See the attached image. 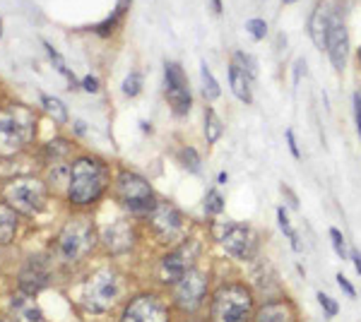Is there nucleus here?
I'll return each instance as SVG.
<instances>
[{"label":"nucleus","instance_id":"obj_13","mask_svg":"<svg viewBox=\"0 0 361 322\" xmlns=\"http://www.w3.org/2000/svg\"><path fill=\"white\" fill-rule=\"evenodd\" d=\"M164 80H166L169 106H171V111L176 116H185L190 111V106H193V94H190L188 80H185V75L178 63H166Z\"/></svg>","mask_w":361,"mask_h":322},{"label":"nucleus","instance_id":"obj_20","mask_svg":"<svg viewBox=\"0 0 361 322\" xmlns=\"http://www.w3.org/2000/svg\"><path fill=\"white\" fill-rule=\"evenodd\" d=\"M32 294H25V296H17L13 301V310L17 315V320L22 322H44L42 318V308L34 303V298H29Z\"/></svg>","mask_w":361,"mask_h":322},{"label":"nucleus","instance_id":"obj_7","mask_svg":"<svg viewBox=\"0 0 361 322\" xmlns=\"http://www.w3.org/2000/svg\"><path fill=\"white\" fill-rule=\"evenodd\" d=\"M116 190H118L121 202L135 214H149L157 204L152 185L137 173H130V171L121 173L118 183H116Z\"/></svg>","mask_w":361,"mask_h":322},{"label":"nucleus","instance_id":"obj_6","mask_svg":"<svg viewBox=\"0 0 361 322\" xmlns=\"http://www.w3.org/2000/svg\"><path fill=\"white\" fill-rule=\"evenodd\" d=\"M97 245L94 226L87 219H73L70 224L63 226L61 236H58V253L66 262H78L92 253Z\"/></svg>","mask_w":361,"mask_h":322},{"label":"nucleus","instance_id":"obj_26","mask_svg":"<svg viewBox=\"0 0 361 322\" xmlns=\"http://www.w3.org/2000/svg\"><path fill=\"white\" fill-rule=\"evenodd\" d=\"M180 163H183V168H188L190 173H200V168H202L200 154L195 151V147H183V149H180Z\"/></svg>","mask_w":361,"mask_h":322},{"label":"nucleus","instance_id":"obj_5","mask_svg":"<svg viewBox=\"0 0 361 322\" xmlns=\"http://www.w3.org/2000/svg\"><path fill=\"white\" fill-rule=\"evenodd\" d=\"M217 241L224 248V253L236 262H253L258 257L260 241L253 226L238 224V221H224L222 231L217 233Z\"/></svg>","mask_w":361,"mask_h":322},{"label":"nucleus","instance_id":"obj_30","mask_svg":"<svg viewBox=\"0 0 361 322\" xmlns=\"http://www.w3.org/2000/svg\"><path fill=\"white\" fill-rule=\"evenodd\" d=\"M234 66L241 68L250 80L258 78V66H255V61L248 54H241V51H238V54H234Z\"/></svg>","mask_w":361,"mask_h":322},{"label":"nucleus","instance_id":"obj_1","mask_svg":"<svg viewBox=\"0 0 361 322\" xmlns=\"http://www.w3.org/2000/svg\"><path fill=\"white\" fill-rule=\"evenodd\" d=\"M258 294L246 279L226 277L212 289L207 301V322H253Z\"/></svg>","mask_w":361,"mask_h":322},{"label":"nucleus","instance_id":"obj_3","mask_svg":"<svg viewBox=\"0 0 361 322\" xmlns=\"http://www.w3.org/2000/svg\"><path fill=\"white\" fill-rule=\"evenodd\" d=\"M209 294H212V279L207 272L195 267L180 282L171 286V303L183 315H195L197 310L207 306Z\"/></svg>","mask_w":361,"mask_h":322},{"label":"nucleus","instance_id":"obj_23","mask_svg":"<svg viewBox=\"0 0 361 322\" xmlns=\"http://www.w3.org/2000/svg\"><path fill=\"white\" fill-rule=\"evenodd\" d=\"M200 75H202V92H205V99L207 101H217L219 94H222V89H219L217 80H214L212 70L207 68V63H202Z\"/></svg>","mask_w":361,"mask_h":322},{"label":"nucleus","instance_id":"obj_4","mask_svg":"<svg viewBox=\"0 0 361 322\" xmlns=\"http://www.w3.org/2000/svg\"><path fill=\"white\" fill-rule=\"evenodd\" d=\"M34 118L27 109L8 106L0 111V154H15L32 140Z\"/></svg>","mask_w":361,"mask_h":322},{"label":"nucleus","instance_id":"obj_22","mask_svg":"<svg viewBox=\"0 0 361 322\" xmlns=\"http://www.w3.org/2000/svg\"><path fill=\"white\" fill-rule=\"evenodd\" d=\"M222 135H224V123H222V118H219V116L214 113L212 109H207L205 111V137H207V142L209 144L219 142V140H222Z\"/></svg>","mask_w":361,"mask_h":322},{"label":"nucleus","instance_id":"obj_10","mask_svg":"<svg viewBox=\"0 0 361 322\" xmlns=\"http://www.w3.org/2000/svg\"><path fill=\"white\" fill-rule=\"evenodd\" d=\"M121 296V284L118 277L111 269H102L94 277H90V282L85 286V306L94 313H109L116 301Z\"/></svg>","mask_w":361,"mask_h":322},{"label":"nucleus","instance_id":"obj_8","mask_svg":"<svg viewBox=\"0 0 361 322\" xmlns=\"http://www.w3.org/2000/svg\"><path fill=\"white\" fill-rule=\"evenodd\" d=\"M197 260H200V248H197L193 241L178 243L176 248H171L164 257H161V262H159L161 282L171 289V286L180 282L190 269L197 267Z\"/></svg>","mask_w":361,"mask_h":322},{"label":"nucleus","instance_id":"obj_18","mask_svg":"<svg viewBox=\"0 0 361 322\" xmlns=\"http://www.w3.org/2000/svg\"><path fill=\"white\" fill-rule=\"evenodd\" d=\"M104 241H106L109 250H114V253H126V250H130V245H133L130 226H128L126 221H118V224L109 226L106 233H104Z\"/></svg>","mask_w":361,"mask_h":322},{"label":"nucleus","instance_id":"obj_34","mask_svg":"<svg viewBox=\"0 0 361 322\" xmlns=\"http://www.w3.org/2000/svg\"><path fill=\"white\" fill-rule=\"evenodd\" d=\"M354 120H357V132L361 137V92H354Z\"/></svg>","mask_w":361,"mask_h":322},{"label":"nucleus","instance_id":"obj_11","mask_svg":"<svg viewBox=\"0 0 361 322\" xmlns=\"http://www.w3.org/2000/svg\"><path fill=\"white\" fill-rule=\"evenodd\" d=\"M5 200L13 204L15 209L20 212H27V214H34L44 207V200H46V192H44V185L34 178H17V180H10L5 185Z\"/></svg>","mask_w":361,"mask_h":322},{"label":"nucleus","instance_id":"obj_12","mask_svg":"<svg viewBox=\"0 0 361 322\" xmlns=\"http://www.w3.org/2000/svg\"><path fill=\"white\" fill-rule=\"evenodd\" d=\"M147 216H149V226H152V231L161 241H180V238H183L185 219L173 204L157 200L154 209Z\"/></svg>","mask_w":361,"mask_h":322},{"label":"nucleus","instance_id":"obj_14","mask_svg":"<svg viewBox=\"0 0 361 322\" xmlns=\"http://www.w3.org/2000/svg\"><path fill=\"white\" fill-rule=\"evenodd\" d=\"M253 322H301V318H299L296 303L287 294H282L275 298H263V301H258Z\"/></svg>","mask_w":361,"mask_h":322},{"label":"nucleus","instance_id":"obj_32","mask_svg":"<svg viewBox=\"0 0 361 322\" xmlns=\"http://www.w3.org/2000/svg\"><path fill=\"white\" fill-rule=\"evenodd\" d=\"M246 29L250 32V37L253 39H265V34H267V25H265V20H248L246 22Z\"/></svg>","mask_w":361,"mask_h":322},{"label":"nucleus","instance_id":"obj_25","mask_svg":"<svg viewBox=\"0 0 361 322\" xmlns=\"http://www.w3.org/2000/svg\"><path fill=\"white\" fill-rule=\"evenodd\" d=\"M42 101H44V109L49 111V116H54L56 123H68V111H66V106H63L61 101H58V99L44 94Z\"/></svg>","mask_w":361,"mask_h":322},{"label":"nucleus","instance_id":"obj_39","mask_svg":"<svg viewBox=\"0 0 361 322\" xmlns=\"http://www.w3.org/2000/svg\"><path fill=\"white\" fill-rule=\"evenodd\" d=\"M226 180H229V175H226V173H219V180H217V183H226Z\"/></svg>","mask_w":361,"mask_h":322},{"label":"nucleus","instance_id":"obj_28","mask_svg":"<svg viewBox=\"0 0 361 322\" xmlns=\"http://www.w3.org/2000/svg\"><path fill=\"white\" fill-rule=\"evenodd\" d=\"M316 298H318L320 308H323V315H325V318H328V320L337 318V313H340V303H337L333 296L325 294V291H318Z\"/></svg>","mask_w":361,"mask_h":322},{"label":"nucleus","instance_id":"obj_41","mask_svg":"<svg viewBox=\"0 0 361 322\" xmlns=\"http://www.w3.org/2000/svg\"><path fill=\"white\" fill-rule=\"evenodd\" d=\"M284 3H294V0H284Z\"/></svg>","mask_w":361,"mask_h":322},{"label":"nucleus","instance_id":"obj_24","mask_svg":"<svg viewBox=\"0 0 361 322\" xmlns=\"http://www.w3.org/2000/svg\"><path fill=\"white\" fill-rule=\"evenodd\" d=\"M277 224L279 228L284 231V236L289 238V243H292L294 250H301V243H299V233H296V228L292 226V221H289V214L284 207H277Z\"/></svg>","mask_w":361,"mask_h":322},{"label":"nucleus","instance_id":"obj_37","mask_svg":"<svg viewBox=\"0 0 361 322\" xmlns=\"http://www.w3.org/2000/svg\"><path fill=\"white\" fill-rule=\"evenodd\" d=\"M82 85H85V89H87V92H97V89H99V82H97L94 78H85V80H82Z\"/></svg>","mask_w":361,"mask_h":322},{"label":"nucleus","instance_id":"obj_27","mask_svg":"<svg viewBox=\"0 0 361 322\" xmlns=\"http://www.w3.org/2000/svg\"><path fill=\"white\" fill-rule=\"evenodd\" d=\"M330 241H333V248H335V253L340 260H349V245H347V238H345V233L340 231V228H330Z\"/></svg>","mask_w":361,"mask_h":322},{"label":"nucleus","instance_id":"obj_40","mask_svg":"<svg viewBox=\"0 0 361 322\" xmlns=\"http://www.w3.org/2000/svg\"><path fill=\"white\" fill-rule=\"evenodd\" d=\"M357 58H359V66H361V46H359V51H357Z\"/></svg>","mask_w":361,"mask_h":322},{"label":"nucleus","instance_id":"obj_17","mask_svg":"<svg viewBox=\"0 0 361 322\" xmlns=\"http://www.w3.org/2000/svg\"><path fill=\"white\" fill-rule=\"evenodd\" d=\"M333 13H330L328 5L320 3L311 15V22H308V32H311V39L316 44V49H328V34H330V25H333Z\"/></svg>","mask_w":361,"mask_h":322},{"label":"nucleus","instance_id":"obj_21","mask_svg":"<svg viewBox=\"0 0 361 322\" xmlns=\"http://www.w3.org/2000/svg\"><path fill=\"white\" fill-rule=\"evenodd\" d=\"M15 231H17L15 207H10V204L0 202V245H5V243L13 241Z\"/></svg>","mask_w":361,"mask_h":322},{"label":"nucleus","instance_id":"obj_2","mask_svg":"<svg viewBox=\"0 0 361 322\" xmlns=\"http://www.w3.org/2000/svg\"><path fill=\"white\" fill-rule=\"evenodd\" d=\"M106 166L97 159L82 156L73 163L70 168V200L75 204H92L102 197V192L106 190Z\"/></svg>","mask_w":361,"mask_h":322},{"label":"nucleus","instance_id":"obj_31","mask_svg":"<svg viewBox=\"0 0 361 322\" xmlns=\"http://www.w3.org/2000/svg\"><path fill=\"white\" fill-rule=\"evenodd\" d=\"M140 89H142V75L140 73H130L123 82V92L128 97H137Z\"/></svg>","mask_w":361,"mask_h":322},{"label":"nucleus","instance_id":"obj_29","mask_svg":"<svg viewBox=\"0 0 361 322\" xmlns=\"http://www.w3.org/2000/svg\"><path fill=\"white\" fill-rule=\"evenodd\" d=\"M205 212L207 216H219L224 212V197L217 190H209L205 195Z\"/></svg>","mask_w":361,"mask_h":322},{"label":"nucleus","instance_id":"obj_38","mask_svg":"<svg viewBox=\"0 0 361 322\" xmlns=\"http://www.w3.org/2000/svg\"><path fill=\"white\" fill-rule=\"evenodd\" d=\"M214 5V13H222V0H212Z\"/></svg>","mask_w":361,"mask_h":322},{"label":"nucleus","instance_id":"obj_42","mask_svg":"<svg viewBox=\"0 0 361 322\" xmlns=\"http://www.w3.org/2000/svg\"><path fill=\"white\" fill-rule=\"evenodd\" d=\"M0 34H3V27H0Z\"/></svg>","mask_w":361,"mask_h":322},{"label":"nucleus","instance_id":"obj_36","mask_svg":"<svg viewBox=\"0 0 361 322\" xmlns=\"http://www.w3.org/2000/svg\"><path fill=\"white\" fill-rule=\"evenodd\" d=\"M349 260L354 262V269H357V274H361V253H359L357 248L349 250Z\"/></svg>","mask_w":361,"mask_h":322},{"label":"nucleus","instance_id":"obj_15","mask_svg":"<svg viewBox=\"0 0 361 322\" xmlns=\"http://www.w3.org/2000/svg\"><path fill=\"white\" fill-rule=\"evenodd\" d=\"M328 54H330V61H333V68L337 73H342L349 58V34H347L345 22H342L340 17H333V25H330Z\"/></svg>","mask_w":361,"mask_h":322},{"label":"nucleus","instance_id":"obj_19","mask_svg":"<svg viewBox=\"0 0 361 322\" xmlns=\"http://www.w3.org/2000/svg\"><path fill=\"white\" fill-rule=\"evenodd\" d=\"M250 82L253 80H250L241 68L231 63L229 66V85H231V92H234V97L238 99V101L253 104V87H250Z\"/></svg>","mask_w":361,"mask_h":322},{"label":"nucleus","instance_id":"obj_16","mask_svg":"<svg viewBox=\"0 0 361 322\" xmlns=\"http://www.w3.org/2000/svg\"><path fill=\"white\" fill-rule=\"evenodd\" d=\"M49 279H51L49 262L44 257H32L20 274V289L25 294H37L39 289H44L49 284Z\"/></svg>","mask_w":361,"mask_h":322},{"label":"nucleus","instance_id":"obj_35","mask_svg":"<svg viewBox=\"0 0 361 322\" xmlns=\"http://www.w3.org/2000/svg\"><path fill=\"white\" fill-rule=\"evenodd\" d=\"M287 142H289V149H292V154H294V159H301V151H299V144H296V137H294V130L292 128H287Z\"/></svg>","mask_w":361,"mask_h":322},{"label":"nucleus","instance_id":"obj_33","mask_svg":"<svg viewBox=\"0 0 361 322\" xmlns=\"http://www.w3.org/2000/svg\"><path fill=\"white\" fill-rule=\"evenodd\" d=\"M337 286H340L342 291H345V294L349 296V298H357V289H354V284L349 282V279L345 277V274H337Z\"/></svg>","mask_w":361,"mask_h":322},{"label":"nucleus","instance_id":"obj_9","mask_svg":"<svg viewBox=\"0 0 361 322\" xmlns=\"http://www.w3.org/2000/svg\"><path fill=\"white\" fill-rule=\"evenodd\" d=\"M121 322H171V306L154 291H145L126 303Z\"/></svg>","mask_w":361,"mask_h":322}]
</instances>
